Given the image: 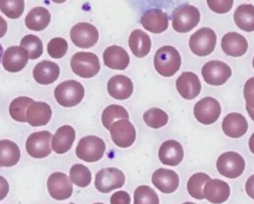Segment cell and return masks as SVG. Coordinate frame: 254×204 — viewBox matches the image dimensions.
<instances>
[{"mask_svg":"<svg viewBox=\"0 0 254 204\" xmlns=\"http://www.w3.org/2000/svg\"><path fill=\"white\" fill-rule=\"evenodd\" d=\"M249 149H250V151L254 154V132L251 134V136H250V138H249Z\"/></svg>","mask_w":254,"mask_h":204,"instance_id":"obj_47","label":"cell"},{"mask_svg":"<svg viewBox=\"0 0 254 204\" xmlns=\"http://www.w3.org/2000/svg\"><path fill=\"white\" fill-rule=\"evenodd\" d=\"M103 62L113 70H125L130 62L128 53L120 46H109L103 52Z\"/></svg>","mask_w":254,"mask_h":204,"instance_id":"obj_24","label":"cell"},{"mask_svg":"<svg viewBox=\"0 0 254 204\" xmlns=\"http://www.w3.org/2000/svg\"><path fill=\"white\" fill-rule=\"evenodd\" d=\"M124 183V173L115 167L102 168L95 175L94 185L101 193H109L114 189L121 188Z\"/></svg>","mask_w":254,"mask_h":204,"instance_id":"obj_8","label":"cell"},{"mask_svg":"<svg viewBox=\"0 0 254 204\" xmlns=\"http://www.w3.org/2000/svg\"><path fill=\"white\" fill-rule=\"evenodd\" d=\"M210 179V177L203 172H197L192 174L189 180H188V184H187V189L189 194L193 197L194 199H204L203 196V189L202 186H204V184Z\"/></svg>","mask_w":254,"mask_h":204,"instance_id":"obj_33","label":"cell"},{"mask_svg":"<svg viewBox=\"0 0 254 204\" xmlns=\"http://www.w3.org/2000/svg\"><path fill=\"white\" fill-rule=\"evenodd\" d=\"M140 22L144 29L154 34L162 33L169 27V17L160 9L147 10L142 15Z\"/></svg>","mask_w":254,"mask_h":204,"instance_id":"obj_17","label":"cell"},{"mask_svg":"<svg viewBox=\"0 0 254 204\" xmlns=\"http://www.w3.org/2000/svg\"><path fill=\"white\" fill-rule=\"evenodd\" d=\"M71 42L78 48L88 49L94 46L98 41V31L90 23L80 22L75 24L69 33Z\"/></svg>","mask_w":254,"mask_h":204,"instance_id":"obj_11","label":"cell"},{"mask_svg":"<svg viewBox=\"0 0 254 204\" xmlns=\"http://www.w3.org/2000/svg\"><path fill=\"white\" fill-rule=\"evenodd\" d=\"M134 204H159V197L153 188L141 185L134 192Z\"/></svg>","mask_w":254,"mask_h":204,"instance_id":"obj_38","label":"cell"},{"mask_svg":"<svg viewBox=\"0 0 254 204\" xmlns=\"http://www.w3.org/2000/svg\"><path fill=\"white\" fill-rule=\"evenodd\" d=\"M176 88L182 98L185 100H193L200 93L201 84L194 73L184 72L177 79Z\"/></svg>","mask_w":254,"mask_h":204,"instance_id":"obj_16","label":"cell"},{"mask_svg":"<svg viewBox=\"0 0 254 204\" xmlns=\"http://www.w3.org/2000/svg\"><path fill=\"white\" fill-rule=\"evenodd\" d=\"M216 45V34L210 28L203 27L194 32L190 40L189 47L190 51L199 57L211 54Z\"/></svg>","mask_w":254,"mask_h":204,"instance_id":"obj_6","label":"cell"},{"mask_svg":"<svg viewBox=\"0 0 254 204\" xmlns=\"http://www.w3.org/2000/svg\"><path fill=\"white\" fill-rule=\"evenodd\" d=\"M229 195V185L220 179H209L203 186V196L210 203L221 204L228 199Z\"/></svg>","mask_w":254,"mask_h":204,"instance_id":"obj_20","label":"cell"},{"mask_svg":"<svg viewBox=\"0 0 254 204\" xmlns=\"http://www.w3.org/2000/svg\"><path fill=\"white\" fill-rule=\"evenodd\" d=\"M216 168L224 177L237 178L245 169V161L239 153L235 151H227L217 158Z\"/></svg>","mask_w":254,"mask_h":204,"instance_id":"obj_7","label":"cell"},{"mask_svg":"<svg viewBox=\"0 0 254 204\" xmlns=\"http://www.w3.org/2000/svg\"><path fill=\"white\" fill-rule=\"evenodd\" d=\"M69 204H74V203H69Z\"/></svg>","mask_w":254,"mask_h":204,"instance_id":"obj_54","label":"cell"},{"mask_svg":"<svg viewBox=\"0 0 254 204\" xmlns=\"http://www.w3.org/2000/svg\"><path fill=\"white\" fill-rule=\"evenodd\" d=\"M252 66H253V68H254V57H253V60H252Z\"/></svg>","mask_w":254,"mask_h":204,"instance_id":"obj_52","label":"cell"},{"mask_svg":"<svg viewBox=\"0 0 254 204\" xmlns=\"http://www.w3.org/2000/svg\"><path fill=\"white\" fill-rule=\"evenodd\" d=\"M230 67L217 60L205 63L201 69V75L206 84L211 86L223 85L231 76Z\"/></svg>","mask_w":254,"mask_h":204,"instance_id":"obj_12","label":"cell"},{"mask_svg":"<svg viewBox=\"0 0 254 204\" xmlns=\"http://www.w3.org/2000/svg\"><path fill=\"white\" fill-rule=\"evenodd\" d=\"M107 92L113 99L126 100L133 93V83L124 75H115L107 83Z\"/></svg>","mask_w":254,"mask_h":204,"instance_id":"obj_22","label":"cell"},{"mask_svg":"<svg viewBox=\"0 0 254 204\" xmlns=\"http://www.w3.org/2000/svg\"><path fill=\"white\" fill-rule=\"evenodd\" d=\"M221 49L227 56L241 57L248 49V42L242 35L236 32H229L221 39Z\"/></svg>","mask_w":254,"mask_h":204,"instance_id":"obj_21","label":"cell"},{"mask_svg":"<svg viewBox=\"0 0 254 204\" xmlns=\"http://www.w3.org/2000/svg\"><path fill=\"white\" fill-rule=\"evenodd\" d=\"M94 204H103V203H94Z\"/></svg>","mask_w":254,"mask_h":204,"instance_id":"obj_53","label":"cell"},{"mask_svg":"<svg viewBox=\"0 0 254 204\" xmlns=\"http://www.w3.org/2000/svg\"><path fill=\"white\" fill-rule=\"evenodd\" d=\"M20 148L12 140H0V166L11 167L16 165L20 160Z\"/></svg>","mask_w":254,"mask_h":204,"instance_id":"obj_30","label":"cell"},{"mask_svg":"<svg viewBox=\"0 0 254 204\" xmlns=\"http://www.w3.org/2000/svg\"><path fill=\"white\" fill-rule=\"evenodd\" d=\"M70 68L78 77L88 79L98 74L100 63L95 54L90 52H78L71 57Z\"/></svg>","mask_w":254,"mask_h":204,"instance_id":"obj_4","label":"cell"},{"mask_svg":"<svg viewBox=\"0 0 254 204\" xmlns=\"http://www.w3.org/2000/svg\"><path fill=\"white\" fill-rule=\"evenodd\" d=\"M9 192V184L8 181L0 175V201L4 199Z\"/></svg>","mask_w":254,"mask_h":204,"instance_id":"obj_44","label":"cell"},{"mask_svg":"<svg viewBox=\"0 0 254 204\" xmlns=\"http://www.w3.org/2000/svg\"><path fill=\"white\" fill-rule=\"evenodd\" d=\"M179 175L171 169L159 168L152 175V183L161 192L170 194L175 192L179 187Z\"/></svg>","mask_w":254,"mask_h":204,"instance_id":"obj_19","label":"cell"},{"mask_svg":"<svg viewBox=\"0 0 254 204\" xmlns=\"http://www.w3.org/2000/svg\"><path fill=\"white\" fill-rule=\"evenodd\" d=\"M143 119L148 126L152 128H160L167 124L169 116L163 109L152 107L145 111L143 114Z\"/></svg>","mask_w":254,"mask_h":204,"instance_id":"obj_36","label":"cell"},{"mask_svg":"<svg viewBox=\"0 0 254 204\" xmlns=\"http://www.w3.org/2000/svg\"><path fill=\"white\" fill-rule=\"evenodd\" d=\"M159 159L165 165H179L184 158V149L180 142L174 139L164 141L159 148Z\"/></svg>","mask_w":254,"mask_h":204,"instance_id":"obj_18","label":"cell"},{"mask_svg":"<svg viewBox=\"0 0 254 204\" xmlns=\"http://www.w3.org/2000/svg\"><path fill=\"white\" fill-rule=\"evenodd\" d=\"M245 107H246V110H247L249 116L254 120V108H251L248 105H245Z\"/></svg>","mask_w":254,"mask_h":204,"instance_id":"obj_48","label":"cell"},{"mask_svg":"<svg viewBox=\"0 0 254 204\" xmlns=\"http://www.w3.org/2000/svg\"><path fill=\"white\" fill-rule=\"evenodd\" d=\"M221 113V106L218 101L211 97L199 100L193 106V114L196 120L202 124L215 122Z\"/></svg>","mask_w":254,"mask_h":204,"instance_id":"obj_10","label":"cell"},{"mask_svg":"<svg viewBox=\"0 0 254 204\" xmlns=\"http://www.w3.org/2000/svg\"><path fill=\"white\" fill-rule=\"evenodd\" d=\"M67 42L61 37H56L50 40L48 43V54L54 59H61L63 58L67 52Z\"/></svg>","mask_w":254,"mask_h":204,"instance_id":"obj_40","label":"cell"},{"mask_svg":"<svg viewBox=\"0 0 254 204\" xmlns=\"http://www.w3.org/2000/svg\"><path fill=\"white\" fill-rule=\"evenodd\" d=\"M221 127L227 136L238 138L247 132L248 122L241 113L231 112L224 116Z\"/></svg>","mask_w":254,"mask_h":204,"instance_id":"obj_23","label":"cell"},{"mask_svg":"<svg viewBox=\"0 0 254 204\" xmlns=\"http://www.w3.org/2000/svg\"><path fill=\"white\" fill-rule=\"evenodd\" d=\"M35 101L28 97H19L14 99L9 106V113L11 117L19 122H27L26 111L28 107Z\"/></svg>","mask_w":254,"mask_h":204,"instance_id":"obj_32","label":"cell"},{"mask_svg":"<svg viewBox=\"0 0 254 204\" xmlns=\"http://www.w3.org/2000/svg\"><path fill=\"white\" fill-rule=\"evenodd\" d=\"M182 59L178 50L172 46L159 48L154 57V66L163 77L174 76L181 68Z\"/></svg>","mask_w":254,"mask_h":204,"instance_id":"obj_1","label":"cell"},{"mask_svg":"<svg viewBox=\"0 0 254 204\" xmlns=\"http://www.w3.org/2000/svg\"><path fill=\"white\" fill-rule=\"evenodd\" d=\"M233 19L236 26L246 32L254 31V5L241 4L239 5L234 14Z\"/></svg>","mask_w":254,"mask_h":204,"instance_id":"obj_31","label":"cell"},{"mask_svg":"<svg viewBox=\"0 0 254 204\" xmlns=\"http://www.w3.org/2000/svg\"><path fill=\"white\" fill-rule=\"evenodd\" d=\"M110 135L115 145L121 148L131 146L136 139L134 125L128 119H119L110 126Z\"/></svg>","mask_w":254,"mask_h":204,"instance_id":"obj_13","label":"cell"},{"mask_svg":"<svg viewBox=\"0 0 254 204\" xmlns=\"http://www.w3.org/2000/svg\"><path fill=\"white\" fill-rule=\"evenodd\" d=\"M25 8L24 0H0V10L10 19L19 18Z\"/></svg>","mask_w":254,"mask_h":204,"instance_id":"obj_39","label":"cell"},{"mask_svg":"<svg viewBox=\"0 0 254 204\" xmlns=\"http://www.w3.org/2000/svg\"><path fill=\"white\" fill-rule=\"evenodd\" d=\"M47 187L52 198L56 200H65L72 194L71 180L63 172L52 173L48 178Z\"/></svg>","mask_w":254,"mask_h":204,"instance_id":"obj_14","label":"cell"},{"mask_svg":"<svg viewBox=\"0 0 254 204\" xmlns=\"http://www.w3.org/2000/svg\"><path fill=\"white\" fill-rule=\"evenodd\" d=\"M52 133L47 130L36 131L29 135L26 141V150L34 158H44L52 152Z\"/></svg>","mask_w":254,"mask_h":204,"instance_id":"obj_9","label":"cell"},{"mask_svg":"<svg viewBox=\"0 0 254 204\" xmlns=\"http://www.w3.org/2000/svg\"><path fill=\"white\" fill-rule=\"evenodd\" d=\"M7 32V22L0 16V38L4 37Z\"/></svg>","mask_w":254,"mask_h":204,"instance_id":"obj_46","label":"cell"},{"mask_svg":"<svg viewBox=\"0 0 254 204\" xmlns=\"http://www.w3.org/2000/svg\"><path fill=\"white\" fill-rule=\"evenodd\" d=\"M183 204H195V203H192V202H185Z\"/></svg>","mask_w":254,"mask_h":204,"instance_id":"obj_51","label":"cell"},{"mask_svg":"<svg viewBox=\"0 0 254 204\" xmlns=\"http://www.w3.org/2000/svg\"><path fill=\"white\" fill-rule=\"evenodd\" d=\"M200 13L198 9L190 4L177 7L172 14L173 29L179 33H187L193 29L199 22Z\"/></svg>","mask_w":254,"mask_h":204,"instance_id":"obj_3","label":"cell"},{"mask_svg":"<svg viewBox=\"0 0 254 204\" xmlns=\"http://www.w3.org/2000/svg\"><path fill=\"white\" fill-rule=\"evenodd\" d=\"M2 58H3V48H2V46H1V44H0V63H1Z\"/></svg>","mask_w":254,"mask_h":204,"instance_id":"obj_49","label":"cell"},{"mask_svg":"<svg viewBox=\"0 0 254 204\" xmlns=\"http://www.w3.org/2000/svg\"><path fill=\"white\" fill-rule=\"evenodd\" d=\"M21 47L28 52L29 59L31 60H36L43 54V43L41 39L35 35H26L23 37Z\"/></svg>","mask_w":254,"mask_h":204,"instance_id":"obj_37","label":"cell"},{"mask_svg":"<svg viewBox=\"0 0 254 204\" xmlns=\"http://www.w3.org/2000/svg\"><path fill=\"white\" fill-rule=\"evenodd\" d=\"M129 114L127 110L119 104H110L104 108L101 121L106 129H110V126L114 123L115 119H128Z\"/></svg>","mask_w":254,"mask_h":204,"instance_id":"obj_34","label":"cell"},{"mask_svg":"<svg viewBox=\"0 0 254 204\" xmlns=\"http://www.w3.org/2000/svg\"><path fill=\"white\" fill-rule=\"evenodd\" d=\"M208 8L217 14L229 12L233 6V0H206Z\"/></svg>","mask_w":254,"mask_h":204,"instance_id":"obj_41","label":"cell"},{"mask_svg":"<svg viewBox=\"0 0 254 204\" xmlns=\"http://www.w3.org/2000/svg\"><path fill=\"white\" fill-rule=\"evenodd\" d=\"M131 198L126 191H117L110 198L111 204H130Z\"/></svg>","mask_w":254,"mask_h":204,"instance_id":"obj_43","label":"cell"},{"mask_svg":"<svg viewBox=\"0 0 254 204\" xmlns=\"http://www.w3.org/2000/svg\"><path fill=\"white\" fill-rule=\"evenodd\" d=\"M55 99L60 105L71 107L78 104L84 97L83 86L74 80L61 83L55 89Z\"/></svg>","mask_w":254,"mask_h":204,"instance_id":"obj_2","label":"cell"},{"mask_svg":"<svg viewBox=\"0 0 254 204\" xmlns=\"http://www.w3.org/2000/svg\"><path fill=\"white\" fill-rule=\"evenodd\" d=\"M29 54L21 46L9 47L3 54V68L10 73H18L22 71L28 64Z\"/></svg>","mask_w":254,"mask_h":204,"instance_id":"obj_15","label":"cell"},{"mask_svg":"<svg viewBox=\"0 0 254 204\" xmlns=\"http://www.w3.org/2000/svg\"><path fill=\"white\" fill-rule=\"evenodd\" d=\"M245 191L250 198L254 199V174L247 179L245 183Z\"/></svg>","mask_w":254,"mask_h":204,"instance_id":"obj_45","label":"cell"},{"mask_svg":"<svg viewBox=\"0 0 254 204\" xmlns=\"http://www.w3.org/2000/svg\"><path fill=\"white\" fill-rule=\"evenodd\" d=\"M51 117L52 108L44 102H34L26 111L27 122L32 126L46 125Z\"/></svg>","mask_w":254,"mask_h":204,"instance_id":"obj_25","label":"cell"},{"mask_svg":"<svg viewBox=\"0 0 254 204\" xmlns=\"http://www.w3.org/2000/svg\"><path fill=\"white\" fill-rule=\"evenodd\" d=\"M60 67L52 61H42L33 70V77L40 85H50L58 80Z\"/></svg>","mask_w":254,"mask_h":204,"instance_id":"obj_26","label":"cell"},{"mask_svg":"<svg viewBox=\"0 0 254 204\" xmlns=\"http://www.w3.org/2000/svg\"><path fill=\"white\" fill-rule=\"evenodd\" d=\"M51 14L44 7L33 8L25 18V24L28 29L33 31H42L50 24Z\"/></svg>","mask_w":254,"mask_h":204,"instance_id":"obj_29","label":"cell"},{"mask_svg":"<svg viewBox=\"0 0 254 204\" xmlns=\"http://www.w3.org/2000/svg\"><path fill=\"white\" fill-rule=\"evenodd\" d=\"M243 96L246 105L254 108V77L246 81L243 88Z\"/></svg>","mask_w":254,"mask_h":204,"instance_id":"obj_42","label":"cell"},{"mask_svg":"<svg viewBox=\"0 0 254 204\" xmlns=\"http://www.w3.org/2000/svg\"><path fill=\"white\" fill-rule=\"evenodd\" d=\"M53 2H55V3H64V2H65L66 0H52Z\"/></svg>","mask_w":254,"mask_h":204,"instance_id":"obj_50","label":"cell"},{"mask_svg":"<svg viewBox=\"0 0 254 204\" xmlns=\"http://www.w3.org/2000/svg\"><path fill=\"white\" fill-rule=\"evenodd\" d=\"M69 178L78 187H86L91 182V172L83 164H74L69 169Z\"/></svg>","mask_w":254,"mask_h":204,"instance_id":"obj_35","label":"cell"},{"mask_svg":"<svg viewBox=\"0 0 254 204\" xmlns=\"http://www.w3.org/2000/svg\"><path fill=\"white\" fill-rule=\"evenodd\" d=\"M105 151L104 141L95 135L82 137L75 148L76 156L86 162H95L102 158Z\"/></svg>","mask_w":254,"mask_h":204,"instance_id":"obj_5","label":"cell"},{"mask_svg":"<svg viewBox=\"0 0 254 204\" xmlns=\"http://www.w3.org/2000/svg\"><path fill=\"white\" fill-rule=\"evenodd\" d=\"M75 139V130L70 125H63L57 129L52 138V148L58 154L65 153L70 149Z\"/></svg>","mask_w":254,"mask_h":204,"instance_id":"obj_27","label":"cell"},{"mask_svg":"<svg viewBox=\"0 0 254 204\" xmlns=\"http://www.w3.org/2000/svg\"><path fill=\"white\" fill-rule=\"evenodd\" d=\"M128 43L133 55L137 58H144L147 56L151 50L152 45L149 35L139 29L131 32Z\"/></svg>","mask_w":254,"mask_h":204,"instance_id":"obj_28","label":"cell"}]
</instances>
